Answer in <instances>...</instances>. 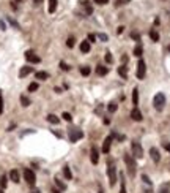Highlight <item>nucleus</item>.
Here are the masks:
<instances>
[{
    "mask_svg": "<svg viewBox=\"0 0 170 193\" xmlns=\"http://www.w3.org/2000/svg\"><path fill=\"white\" fill-rule=\"evenodd\" d=\"M120 193H126V185L123 182V177H121V188H120Z\"/></svg>",
    "mask_w": 170,
    "mask_h": 193,
    "instance_id": "obj_45",
    "label": "nucleus"
},
{
    "mask_svg": "<svg viewBox=\"0 0 170 193\" xmlns=\"http://www.w3.org/2000/svg\"><path fill=\"white\" fill-rule=\"evenodd\" d=\"M30 73H33V67H22L21 71H19V78H25Z\"/></svg>",
    "mask_w": 170,
    "mask_h": 193,
    "instance_id": "obj_14",
    "label": "nucleus"
},
{
    "mask_svg": "<svg viewBox=\"0 0 170 193\" xmlns=\"http://www.w3.org/2000/svg\"><path fill=\"white\" fill-rule=\"evenodd\" d=\"M131 2V0H115V5L120 6V5H128Z\"/></svg>",
    "mask_w": 170,
    "mask_h": 193,
    "instance_id": "obj_37",
    "label": "nucleus"
},
{
    "mask_svg": "<svg viewBox=\"0 0 170 193\" xmlns=\"http://www.w3.org/2000/svg\"><path fill=\"white\" fill-rule=\"evenodd\" d=\"M90 48H91V46H90V41H88V40H85V41L80 43V51H82L83 54L90 52Z\"/></svg>",
    "mask_w": 170,
    "mask_h": 193,
    "instance_id": "obj_17",
    "label": "nucleus"
},
{
    "mask_svg": "<svg viewBox=\"0 0 170 193\" xmlns=\"http://www.w3.org/2000/svg\"><path fill=\"white\" fill-rule=\"evenodd\" d=\"M107 73H109V67H104V65H98V67H96V75L106 76Z\"/></svg>",
    "mask_w": 170,
    "mask_h": 193,
    "instance_id": "obj_15",
    "label": "nucleus"
},
{
    "mask_svg": "<svg viewBox=\"0 0 170 193\" xmlns=\"http://www.w3.org/2000/svg\"><path fill=\"white\" fill-rule=\"evenodd\" d=\"M164 149H165V150H168V152H170V144H164Z\"/></svg>",
    "mask_w": 170,
    "mask_h": 193,
    "instance_id": "obj_50",
    "label": "nucleus"
},
{
    "mask_svg": "<svg viewBox=\"0 0 170 193\" xmlns=\"http://www.w3.org/2000/svg\"><path fill=\"white\" fill-rule=\"evenodd\" d=\"M25 59H27V62H30V63H40L41 62V59L38 57L33 51H27L25 52Z\"/></svg>",
    "mask_w": 170,
    "mask_h": 193,
    "instance_id": "obj_9",
    "label": "nucleus"
},
{
    "mask_svg": "<svg viewBox=\"0 0 170 193\" xmlns=\"http://www.w3.org/2000/svg\"><path fill=\"white\" fill-rule=\"evenodd\" d=\"M60 68H62L63 71H68V70H69V65H68V63H65V62H60Z\"/></svg>",
    "mask_w": 170,
    "mask_h": 193,
    "instance_id": "obj_39",
    "label": "nucleus"
},
{
    "mask_svg": "<svg viewBox=\"0 0 170 193\" xmlns=\"http://www.w3.org/2000/svg\"><path fill=\"white\" fill-rule=\"evenodd\" d=\"M107 176L110 180V187H113L117 184V168H115V163L113 161L107 163Z\"/></svg>",
    "mask_w": 170,
    "mask_h": 193,
    "instance_id": "obj_2",
    "label": "nucleus"
},
{
    "mask_svg": "<svg viewBox=\"0 0 170 193\" xmlns=\"http://www.w3.org/2000/svg\"><path fill=\"white\" fill-rule=\"evenodd\" d=\"M145 73H147V65H145V62L140 59L139 63H137V78L139 79H143L145 78Z\"/></svg>",
    "mask_w": 170,
    "mask_h": 193,
    "instance_id": "obj_7",
    "label": "nucleus"
},
{
    "mask_svg": "<svg viewBox=\"0 0 170 193\" xmlns=\"http://www.w3.org/2000/svg\"><path fill=\"white\" fill-rule=\"evenodd\" d=\"M74 44H76V40L73 38V36H69L68 41H66V46H68V48H74Z\"/></svg>",
    "mask_w": 170,
    "mask_h": 193,
    "instance_id": "obj_34",
    "label": "nucleus"
},
{
    "mask_svg": "<svg viewBox=\"0 0 170 193\" xmlns=\"http://www.w3.org/2000/svg\"><path fill=\"white\" fill-rule=\"evenodd\" d=\"M150 38L153 40V41H159V33H158L156 29H151L150 30Z\"/></svg>",
    "mask_w": 170,
    "mask_h": 193,
    "instance_id": "obj_23",
    "label": "nucleus"
},
{
    "mask_svg": "<svg viewBox=\"0 0 170 193\" xmlns=\"http://www.w3.org/2000/svg\"><path fill=\"white\" fill-rule=\"evenodd\" d=\"M63 176H65V179H68V180L73 179V173H71V169H69L68 165H66V166H63Z\"/></svg>",
    "mask_w": 170,
    "mask_h": 193,
    "instance_id": "obj_20",
    "label": "nucleus"
},
{
    "mask_svg": "<svg viewBox=\"0 0 170 193\" xmlns=\"http://www.w3.org/2000/svg\"><path fill=\"white\" fill-rule=\"evenodd\" d=\"M112 138H117V139H120V141H125V139H126L125 135H118V133H115V132L112 133Z\"/></svg>",
    "mask_w": 170,
    "mask_h": 193,
    "instance_id": "obj_33",
    "label": "nucleus"
},
{
    "mask_svg": "<svg viewBox=\"0 0 170 193\" xmlns=\"http://www.w3.org/2000/svg\"><path fill=\"white\" fill-rule=\"evenodd\" d=\"M0 185H2V188L6 187V176H2V177H0Z\"/></svg>",
    "mask_w": 170,
    "mask_h": 193,
    "instance_id": "obj_41",
    "label": "nucleus"
},
{
    "mask_svg": "<svg viewBox=\"0 0 170 193\" xmlns=\"http://www.w3.org/2000/svg\"><path fill=\"white\" fill-rule=\"evenodd\" d=\"M9 179L17 184L19 180H21V177H19V171L17 169H11V171H9Z\"/></svg>",
    "mask_w": 170,
    "mask_h": 193,
    "instance_id": "obj_16",
    "label": "nucleus"
},
{
    "mask_svg": "<svg viewBox=\"0 0 170 193\" xmlns=\"http://www.w3.org/2000/svg\"><path fill=\"white\" fill-rule=\"evenodd\" d=\"M132 105H134V108H137L139 105V89L132 90Z\"/></svg>",
    "mask_w": 170,
    "mask_h": 193,
    "instance_id": "obj_19",
    "label": "nucleus"
},
{
    "mask_svg": "<svg viewBox=\"0 0 170 193\" xmlns=\"http://www.w3.org/2000/svg\"><path fill=\"white\" fill-rule=\"evenodd\" d=\"M112 141H113L112 136H107L106 139H104V143H102V152H104V154H109L110 146H112Z\"/></svg>",
    "mask_w": 170,
    "mask_h": 193,
    "instance_id": "obj_11",
    "label": "nucleus"
},
{
    "mask_svg": "<svg viewBox=\"0 0 170 193\" xmlns=\"http://www.w3.org/2000/svg\"><path fill=\"white\" fill-rule=\"evenodd\" d=\"M96 38H99L101 41H107V40H109V36H107L106 33H98V35H96Z\"/></svg>",
    "mask_w": 170,
    "mask_h": 193,
    "instance_id": "obj_35",
    "label": "nucleus"
},
{
    "mask_svg": "<svg viewBox=\"0 0 170 193\" xmlns=\"http://www.w3.org/2000/svg\"><path fill=\"white\" fill-rule=\"evenodd\" d=\"M131 119H132V121H136V122H140L142 119H143V117H142V113H140L139 108H134V109L131 111Z\"/></svg>",
    "mask_w": 170,
    "mask_h": 193,
    "instance_id": "obj_12",
    "label": "nucleus"
},
{
    "mask_svg": "<svg viewBox=\"0 0 170 193\" xmlns=\"http://www.w3.org/2000/svg\"><path fill=\"white\" fill-rule=\"evenodd\" d=\"M21 105H22L24 108L30 106V100H28V97H25V95H21Z\"/></svg>",
    "mask_w": 170,
    "mask_h": 193,
    "instance_id": "obj_27",
    "label": "nucleus"
},
{
    "mask_svg": "<svg viewBox=\"0 0 170 193\" xmlns=\"http://www.w3.org/2000/svg\"><path fill=\"white\" fill-rule=\"evenodd\" d=\"M104 59H106V62H109V63L113 60V57H112V54H110V52H106V56H104Z\"/></svg>",
    "mask_w": 170,
    "mask_h": 193,
    "instance_id": "obj_42",
    "label": "nucleus"
},
{
    "mask_svg": "<svg viewBox=\"0 0 170 193\" xmlns=\"http://www.w3.org/2000/svg\"><path fill=\"white\" fill-rule=\"evenodd\" d=\"M62 117L65 119L66 122H71V121H73V117H71V114H69V113H63V114H62Z\"/></svg>",
    "mask_w": 170,
    "mask_h": 193,
    "instance_id": "obj_36",
    "label": "nucleus"
},
{
    "mask_svg": "<svg viewBox=\"0 0 170 193\" xmlns=\"http://www.w3.org/2000/svg\"><path fill=\"white\" fill-rule=\"evenodd\" d=\"M118 73H120V76H121L123 79H126V78H128V68H126V65H121V67L118 68Z\"/></svg>",
    "mask_w": 170,
    "mask_h": 193,
    "instance_id": "obj_21",
    "label": "nucleus"
},
{
    "mask_svg": "<svg viewBox=\"0 0 170 193\" xmlns=\"http://www.w3.org/2000/svg\"><path fill=\"white\" fill-rule=\"evenodd\" d=\"M90 160H91L93 165H96L99 161V152H98V149L94 147V146H91V149H90Z\"/></svg>",
    "mask_w": 170,
    "mask_h": 193,
    "instance_id": "obj_10",
    "label": "nucleus"
},
{
    "mask_svg": "<svg viewBox=\"0 0 170 193\" xmlns=\"http://www.w3.org/2000/svg\"><path fill=\"white\" fill-rule=\"evenodd\" d=\"M159 193H170V184H164V185H161Z\"/></svg>",
    "mask_w": 170,
    "mask_h": 193,
    "instance_id": "obj_30",
    "label": "nucleus"
},
{
    "mask_svg": "<svg viewBox=\"0 0 170 193\" xmlns=\"http://www.w3.org/2000/svg\"><path fill=\"white\" fill-rule=\"evenodd\" d=\"M35 76H36V79H41V81H46L47 78H49V75H47L46 71H38Z\"/></svg>",
    "mask_w": 170,
    "mask_h": 193,
    "instance_id": "obj_25",
    "label": "nucleus"
},
{
    "mask_svg": "<svg viewBox=\"0 0 170 193\" xmlns=\"http://www.w3.org/2000/svg\"><path fill=\"white\" fill-rule=\"evenodd\" d=\"M131 38L136 40V41H140V35H139L137 32H132V33H131Z\"/></svg>",
    "mask_w": 170,
    "mask_h": 193,
    "instance_id": "obj_38",
    "label": "nucleus"
},
{
    "mask_svg": "<svg viewBox=\"0 0 170 193\" xmlns=\"http://www.w3.org/2000/svg\"><path fill=\"white\" fill-rule=\"evenodd\" d=\"M88 41H90V43L96 41V35H94V33H90V35H88Z\"/></svg>",
    "mask_w": 170,
    "mask_h": 193,
    "instance_id": "obj_44",
    "label": "nucleus"
},
{
    "mask_svg": "<svg viewBox=\"0 0 170 193\" xmlns=\"http://www.w3.org/2000/svg\"><path fill=\"white\" fill-rule=\"evenodd\" d=\"M150 155H151V158H153L154 163H159L161 155H159V150H158L156 147H151V149H150Z\"/></svg>",
    "mask_w": 170,
    "mask_h": 193,
    "instance_id": "obj_13",
    "label": "nucleus"
},
{
    "mask_svg": "<svg viewBox=\"0 0 170 193\" xmlns=\"http://www.w3.org/2000/svg\"><path fill=\"white\" fill-rule=\"evenodd\" d=\"M32 193H41V191L38 190V188H33V190H32Z\"/></svg>",
    "mask_w": 170,
    "mask_h": 193,
    "instance_id": "obj_51",
    "label": "nucleus"
},
{
    "mask_svg": "<svg viewBox=\"0 0 170 193\" xmlns=\"http://www.w3.org/2000/svg\"><path fill=\"white\" fill-rule=\"evenodd\" d=\"M142 52H143V49H142V44H137L136 48H134V56L136 57H140Z\"/></svg>",
    "mask_w": 170,
    "mask_h": 193,
    "instance_id": "obj_29",
    "label": "nucleus"
},
{
    "mask_svg": "<svg viewBox=\"0 0 170 193\" xmlns=\"http://www.w3.org/2000/svg\"><path fill=\"white\" fill-rule=\"evenodd\" d=\"M168 51H170V46H168Z\"/></svg>",
    "mask_w": 170,
    "mask_h": 193,
    "instance_id": "obj_54",
    "label": "nucleus"
},
{
    "mask_svg": "<svg viewBox=\"0 0 170 193\" xmlns=\"http://www.w3.org/2000/svg\"><path fill=\"white\" fill-rule=\"evenodd\" d=\"M41 3H43V0H33V5H35V6L41 5Z\"/></svg>",
    "mask_w": 170,
    "mask_h": 193,
    "instance_id": "obj_47",
    "label": "nucleus"
},
{
    "mask_svg": "<svg viewBox=\"0 0 170 193\" xmlns=\"http://www.w3.org/2000/svg\"><path fill=\"white\" fill-rule=\"evenodd\" d=\"M3 113V97H2V92H0V114Z\"/></svg>",
    "mask_w": 170,
    "mask_h": 193,
    "instance_id": "obj_43",
    "label": "nucleus"
},
{
    "mask_svg": "<svg viewBox=\"0 0 170 193\" xmlns=\"http://www.w3.org/2000/svg\"><path fill=\"white\" fill-rule=\"evenodd\" d=\"M38 82H32V84H28V92H35V90H38Z\"/></svg>",
    "mask_w": 170,
    "mask_h": 193,
    "instance_id": "obj_32",
    "label": "nucleus"
},
{
    "mask_svg": "<svg viewBox=\"0 0 170 193\" xmlns=\"http://www.w3.org/2000/svg\"><path fill=\"white\" fill-rule=\"evenodd\" d=\"M57 0H49V13L51 14H54L55 13V10H57Z\"/></svg>",
    "mask_w": 170,
    "mask_h": 193,
    "instance_id": "obj_22",
    "label": "nucleus"
},
{
    "mask_svg": "<svg viewBox=\"0 0 170 193\" xmlns=\"http://www.w3.org/2000/svg\"><path fill=\"white\" fill-rule=\"evenodd\" d=\"M54 180H55V185H57V187H58V188H60V191L66 190V185H65V184H63V182H62V180H60L58 177H55Z\"/></svg>",
    "mask_w": 170,
    "mask_h": 193,
    "instance_id": "obj_26",
    "label": "nucleus"
},
{
    "mask_svg": "<svg viewBox=\"0 0 170 193\" xmlns=\"http://www.w3.org/2000/svg\"><path fill=\"white\" fill-rule=\"evenodd\" d=\"M8 22L11 24V25L14 27V29H19V24H17V22H16L14 19H11V17H8Z\"/></svg>",
    "mask_w": 170,
    "mask_h": 193,
    "instance_id": "obj_40",
    "label": "nucleus"
},
{
    "mask_svg": "<svg viewBox=\"0 0 170 193\" xmlns=\"http://www.w3.org/2000/svg\"><path fill=\"white\" fill-rule=\"evenodd\" d=\"M131 149H132V154H134L136 158H142V157H143V149H142L140 143L134 141V143L131 144Z\"/></svg>",
    "mask_w": 170,
    "mask_h": 193,
    "instance_id": "obj_6",
    "label": "nucleus"
},
{
    "mask_svg": "<svg viewBox=\"0 0 170 193\" xmlns=\"http://www.w3.org/2000/svg\"><path fill=\"white\" fill-rule=\"evenodd\" d=\"M94 2H96L98 5H106V3L109 2V0H94Z\"/></svg>",
    "mask_w": 170,
    "mask_h": 193,
    "instance_id": "obj_46",
    "label": "nucleus"
},
{
    "mask_svg": "<svg viewBox=\"0 0 170 193\" xmlns=\"http://www.w3.org/2000/svg\"><path fill=\"white\" fill-rule=\"evenodd\" d=\"M52 193H60V190H57V188H52Z\"/></svg>",
    "mask_w": 170,
    "mask_h": 193,
    "instance_id": "obj_52",
    "label": "nucleus"
},
{
    "mask_svg": "<svg viewBox=\"0 0 170 193\" xmlns=\"http://www.w3.org/2000/svg\"><path fill=\"white\" fill-rule=\"evenodd\" d=\"M24 179H25V182H27L30 187H33V185H35V182H36V176H35V173H33L32 169H28V168H25V169H24Z\"/></svg>",
    "mask_w": 170,
    "mask_h": 193,
    "instance_id": "obj_4",
    "label": "nucleus"
},
{
    "mask_svg": "<svg viewBox=\"0 0 170 193\" xmlns=\"http://www.w3.org/2000/svg\"><path fill=\"white\" fill-rule=\"evenodd\" d=\"M90 71H91L90 67H80V73H82L83 76H88V75H90Z\"/></svg>",
    "mask_w": 170,
    "mask_h": 193,
    "instance_id": "obj_31",
    "label": "nucleus"
},
{
    "mask_svg": "<svg viewBox=\"0 0 170 193\" xmlns=\"http://www.w3.org/2000/svg\"><path fill=\"white\" fill-rule=\"evenodd\" d=\"M142 180H143V185H145V193H153V184H151L147 174H142Z\"/></svg>",
    "mask_w": 170,
    "mask_h": 193,
    "instance_id": "obj_8",
    "label": "nucleus"
},
{
    "mask_svg": "<svg viewBox=\"0 0 170 193\" xmlns=\"http://www.w3.org/2000/svg\"><path fill=\"white\" fill-rule=\"evenodd\" d=\"M47 121H49L51 124H54V125H57V124H58V122H60V119H58V117H57L55 114H49V116H47Z\"/></svg>",
    "mask_w": 170,
    "mask_h": 193,
    "instance_id": "obj_24",
    "label": "nucleus"
},
{
    "mask_svg": "<svg viewBox=\"0 0 170 193\" xmlns=\"http://www.w3.org/2000/svg\"><path fill=\"white\" fill-rule=\"evenodd\" d=\"M153 105H154V109L156 111H162L164 106H165V95L164 94H156L154 98H153Z\"/></svg>",
    "mask_w": 170,
    "mask_h": 193,
    "instance_id": "obj_3",
    "label": "nucleus"
},
{
    "mask_svg": "<svg viewBox=\"0 0 170 193\" xmlns=\"http://www.w3.org/2000/svg\"><path fill=\"white\" fill-rule=\"evenodd\" d=\"M0 27H2V30H5V29H6V25H5V22H3V21H0Z\"/></svg>",
    "mask_w": 170,
    "mask_h": 193,
    "instance_id": "obj_48",
    "label": "nucleus"
},
{
    "mask_svg": "<svg viewBox=\"0 0 170 193\" xmlns=\"http://www.w3.org/2000/svg\"><path fill=\"white\" fill-rule=\"evenodd\" d=\"M123 30H125V27H123V25H121V27H118V30H117V33H123Z\"/></svg>",
    "mask_w": 170,
    "mask_h": 193,
    "instance_id": "obj_49",
    "label": "nucleus"
},
{
    "mask_svg": "<svg viewBox=\"0 0 170 193\" xmlns=\"http://www.w3.org/2000/svg\"><path fill=\"white\" fill-rule=\"evenodd\" d=\"M69 141L71 143H76V141H79L80 138L83 136V132L79 130V128H69Z\"/></svg>",
    "mask_w": 170,
    "mask_h": 193,
    "instance_id": "obj_5",
    "label": "nucleus"
},
{
    "mask_svg": "<svg viewBox=\"0 0 170 193\" xmlns=\"http://www.w3.org/2000/svg\"><path fill=\"white\" fill-rule=\"evenodd\" d=\"M82 6L85 8V13H87V14H91V13H93V6H91V3L88 2V0H83V2H82Z\"/></svg>",
    "mask_w": 170,
    "mask_h": 193,
    "instance_id": "obj_18",
    "label": "nucleus"
},
{
    "mask_svg": "<svg viewBox=\"0 0 170 193\" xmlns=\"http://www.w3.org/2000/svg\"><path fill=\"white\" fill-rule=\"evenodd\" d=\"M117 109H118V105H117L115 102H112V103H109V106H107V111H109V113H115V111H117Z\"/></svg>",
    "mask_w": 170,
    "mask_h": 193,
    "instance_id": "obj_28",
    "label": "nucleus"
},
{
    "mask_svg": "<svg viewBox=\"0 0 170 193\" xmlns=\"http://www.w3.org/2000/svg\"><path fill=\"white\" fill-rule=\"evenodd\" d=\"M0 193H3V190H2V188H0Z\"/></svg>",
    "mask_w": 170,
    "mask_h": 193,
    "instance_id": "obj_53",
    "label": "nucleus"
},
{
    "mask_svg": "<svg viewBox=\"0 0 170 193\" xmlns=\"http://www.w3.org/2000/svg\"><path fill=\"white\" fill-rule=\"evenodd\" d=\"M125 163H126V168H128V173H129V176H131V177H134V176H136V169H137V165H136L134 158H132L129 154H125Z\"/></svg>",
    "mask_w": 170,
    "mask_h": 193,
    "instance_id": "obj_1",
    "label": "nucleus"
}]
</instances>
